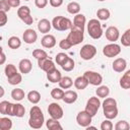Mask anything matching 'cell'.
Segmentation results:
<instances>
[{
  "label": "cell",
  "instance_id": "6da1fadb",
  "mask_svg": "<svg viewBox=\"0 0 130 130\" xmlns=\"http://www.w3.org/2000/svg\"><path fill=\"white\" fill-rule=\"evenodd\" d=\"M45 118L42 110L38 106H34L29 111L28 125L32 129H40L44 124Z\"/></svg>",
  "mask_w": 130,
  "mask_h": 130
},
{
  "label": "cell",
  "instance_id": "7a4b0ae2",
  "mask_svg": "<svg viewBox=\"0 0 130 130\" xmlns=\"http://www.w3.org/2000/svg\"><path fill=\"white\" fill-rule=\"evenodd\" d=\"M52 26L59 30V31H63V30H67V29H71V27L73 26L72 21L64 16H56L53 18L52 20Z\"/></svg>",
  "mask_w": 130,
  "mask_h": 130
},
{
  "label": "cell",
  "instance_id": "3957f363",
  "mask_svg": "<svg viewBox=\"0 0 130 130\" xmlns=\"http://www.w3.org/2000/svg\"><path fill=\"white\" fill-rule=\"evenodd\" d=\"M87 32L90 38L98 40L103 36V28L98 19H90L87 23Z\"/></svg>",
  "mask_w": 130,
  "mask_h": 130
},
{
  "label": "cell",
  "instance_id": "277c9868",
  "mask_svg": "<svg viewBox=\"0 0 130 130\" xmlns=\"http://www.w3.org/2000/svg\"><path fill=\"white\" fill-rule=\"evenodd\" d=\"M83 32H84V28H80L73 25L66 39L71 43L72 46L78 45L83 41Z\"/></svg>",
  "mask_w": 130,
  "mask_h": 130
},
{
  "label": "cell",
  "instance_id": "5b68a950",
  "mask_svg": "<svg viewBox=\"0 0 130 130\" xmlns=\"http://www.w3.org/2000/svg\"><path fill=\"white\" fill-rule=\"evenodd\" d=\"M100 107H101V101H100V99L96 98V96H91V98H89V100L86 103L85 111L91 117H93V116H95V114H96V112H98V110H99Z\"/></svg>",
  "mask_w": 130,
  "mask_h": 130
},
{
  "label": "cell",
  "instance_id": "8992f818",
  "mask_svg": "<svg viewBox=\"0 0 130 130\" xmlns=\"http://www.w3.org/2000/svg\"><path fill=\"white\" fill-rule=\"evenodd\" d=\"M17 16L27 25H30L34 21L32 16L30 15V9L28 6H21L17 10Z\"/></svg>",
  "mask_w": 130,
  "mask_h": 130
},
{
  "label": "cell",
  "instance_id": "52a82bcc",
  "mask_svg": "<svg viewBox=\"0 0 130 130\" xmlns=\"http://www.w3.org/2000/svg\"><path fill=\"white\" fill-rule=\"evenodd\" d=\"M120 52H121V47L118 44H115V43L106 45L103 49V54L108 58L116 57L120 54Z\"/></svg>",
  "mask_w": 130,
  "mask_h": 130
},
{
  "label": "cell",
  "instance_id": "ba28073f",
  "mask_svg": "<svg viewBox=\"0 0 130 130\" xmlns=\"http://www.w3.org/2000/svg\"><path fill=\"white\" fill-rule=\"evenodd\" d=\"M96 54V49L93 45L86 44L80 49V57L83 60H90Z\"/></svg>",
  "mask_w": 130,
  "mask_h": 130
},
{
  "label": "cell",
  "instance_id": "9c48e42d",
  "mask_svg": "<svg viewBox=\"0 0 130 130\" xmlns=\"http://www.w3.org/2000/svg\"><path fill=\"white\" fill-rule=\"evenodd\" d=\"M83 76L87 79L88 83L91 85H101V83L103 82L102 75L94 71H85Z\"/></svg>",
  "mask_w": 130,
  "mask_h": 130
},
{
  "label": "cell",
  "instance_id": "30bf717a",
  "mask_svg": "<svg viewBox=\"0 0 130 130\" xmlns=\"http://www.w3.org/2000/svg\"><path fill=\"white\" fill-rule=\"evenodd\" d=\"M48 113L51 116V118H54V119H57V120H59L63 117V109L57 103H51L49 105Z\"/></svg>",
  "mask_w": 130,
  "mask_h": 130
},
{
  "label": "cell",
  "instance_id": "8fae6325",
  "mask_svg": "<svg viewBox=\"0 0 130 130\" xmlns=\"http://www.w3.org/2000/svg\"><path fill=\"white\" fill-rule=\"evenodd\" d=\"M91 116L84 110V111H81V112H79L78 114H77V116H76V122H77V124L79 125V126H81V127H87V126H89L90 125V123H91Z\"/></svg>",
  "mask_w": 130,
  "mask_h": 130
},
{
  "label": "cell",
  "instance_id": "7c38bea8",
  "mask_svg": "<svg viewBox=\"0 0 130 130\" xmlns=\"http://www.w3.org/2000/svg\"><path fill=\"white\" fill-rule=\"evenodd\" d=\"M38 65H39V67H40L42 70H44V71H46V72H50V71L56 69L54 62H53L51 59H49V58H45V59L38 60Z\"/></svg>",
  "mask_w": 130,
  "mask_h": 130
},
{
  "label": "cell",
  "instance_id": "4fadbf2b",
  "mask_svg": "<svg viewBox=\"0 0 130 130\" xmlns=\"http://www.w3.org/2000/svg\"><path fill=\"white\" fill-rule=\"evenodd\" d=\"M22 38H23L24 43H26V44H34L37 41V39H38V35H37V32L34 29L27 28V29L24 30V32L22 35Z\"/></svg>",
  "mask_w": 130,
  "mask_h": 130
},
{
  "label": "cell",
  "instance_id": "5bb4252c",
  "mask_svg": "<svg viewBox=\"0 0 130 130\" xmlns=\"http://www.w3.org/2000/svg\"><path fill=\"white\" fill-rule=\"evenodd\" d=\"M119 29L116 26H109L106 29V38L110 42H116L119 39Z\"/></svg>",
  "mask_w": 130,
  "mask_h": 130
},
{
  "label": "cell",
  "instance_id": "9a60e30c",
  "mask_svg": "<svg viewBox=\"0 0 130 130\" xmlns=\"http://www.w3.org/2000/svg\"><path fill=\"white\" fill-rule=\"evenodd\" d=\"M41 43H42V46L44 48L51 49L56 45V39H55V37L53 35H46V36H44L42 38Z\"/></svg>",
  "mask_w": 130,
  "mask_h": 130
},
{
  "label": "cell",
  "instance_id": "2e32d148",
  "mask_svg": "<svg viewBox=\"0 0 130 130\" xmlns=\"http://www.w3.org/2000/svg\"><path fill=\"white\" fill-rule=\"evenodd\" d=\"M18 68H19V71H20L22 74H27V73H29L30 70H31V68H32V65H31L30 60H28V59H21V60L19 61Z\"/></svg>",
  "mask_w": 130,
  "mask_h": 130
},
{
  "label": "cell",
  "instance_id": "e0dca14e",
  "mask_svg": "<svg viewBox=\"0 0 130 130\" xmlns=\"http://www.w3.org/2000/svg\"><path fill=\"white\" fill-rule=\"evenodd\" d=\"M127 66V62L125 59L123 58H118L113 62V70L116 72H123L126 69Z\"/></svg>",
  "mask_w": 130,
  "mask_h": 130
},
{
  "label": "cell",
  "instance_id": "ac0fdd59",
  "mask_svg": "<svg viewBox=\"0 0 130 130\" xmlns=\"http://www.w3.org/2000/svg\"><path fill=\"white\" fill-rule=\"evenodd\" d=\"M52 27V23L47 19V18H43L39 21L38 23V29L42 32V34H48L50 31Z\"/></svg>",
  "mask_w": 130,
  "mask_h": 130
},
{
  "label": "cell",
  "instance_id": "d6986e66",
  "mask_svg": "<svg viewBox=\"0 0 130 130\" xmlns=\"http://www.w3.org/2000/svg\"><path fill=\"white\" fill-rule=\"evenodd\" d=\"M47 78H48V80L51 81L52 83H56V82L59 83V81H60L61 78H62V75H61V72H60L59 70L54 69V70H52V71H50V72H47Z\"/></svg>",
  "mask_w": 130,
  "mask_h": 130
},
{
  "label": "cell",
  "instance_id": "ffe728a7",
  "mask_svg": "<svg viewBox=\"0 0 130 130\" xmlns=\"http://www.w3.org/2000/svg\"><path fill=\"white\" fill-rule=\"evenodd\" d=\"M77 93L76 91H73V90H67L64 92V96H63V102L66 103V104H73L76 102L77 100Z\"/></svg>",
  "mask_w": 130,
  "mask_h": 130
},
{
  "label": "cell",
  "instance_id": "44dd1931",
  "mask_svg": "<svg viewBox=\"0 0 130 130\" xmlns=\"http://www.w3.org/2000/svg\"><path fill=\"white\" fill-rule=\"evenodd\" d=\"M88 84H89V83H88L87 79H86L84 76H78V77L74 80V86H75L77 89H80V90L86 88V86H87Z\"/></svg>",
  "mask_w": 130,
  "mask_h": 130
},
{
  "label": "cell",
  "instance_id": "7402d4cb",
  "mask_svg": "<svg viewBox=\"0 0 130 130\" xmlns=\"http://www.w3.org/2000/svg\"><path fill=\"white\" fill-rule=\"evenodd\" d=\"M120 86L124 89L130 88V70H127L120 79Z\"/></svg>",
  "mask_w": 130,
  "mask_h": 130
},
{
  "label": "cell",
  "instance_id": "603a6c76",
  "mask_svg": "<svg viewBox=\"0 0 130 130\" xmlns=\"http://www.w3.org/2000/svg\"><path fill=\"white\" fill-rule=\"evenodd\" d=\"M85 16L83 14H75L74 16V19H73V25L74 26H77V27H80V28H84V25H85Z\"/></svg>",
  "mask_w": 130,
  "mask_h": 130
},
{
  "label": "cell",
  "instance_id": "cb8c5ba5",
  "mask_svg": "<svg viewBox=\"0 0 130 130\" xmlns=\"http://www.w3.org/2000/svg\"><path fill=\"white\" fill-rule=\"evenodd\" d=\"M46 126L49 130H62V126L61 124L58 122L57 119H54V118H51L49 119L47 122H46Z\"/></svg>",
  "mask_w": 130,
  "mask_h": 130
},
{
  "label": "cell",
  "instance_id": "d4e9b609",
  "mask_svg": "<svg viewBox=\"0 0 130 130\" xmlns=\"http://www.w3.org/2000/svg\"><path fill=\"white\" fill-rule=\"evenodd\" d=\"M104 111V115L107 119H115L118 116V108L114 107V108H108V109H103Z\"/></svg>",
  "mask_w": 130,
  "mask_h": 130
},
{
  "label": "cell",
  "instance_id": "484cf974",
  "mask_svg": "<svg viewBox=\"0 0 130 130\" xmlns=\"http://www.w3.org/2000/svg\"><path fill=\"white\" fill-rule=\"evenodd\" d=\"M7 44H8V47H9L10 49L16 50V49H18V48L21 46V41L19 40V38L13 36V37H10V38L8 39Z\"/></svg>",
  "mask_w": 130,
  "mask_h": 130
},
{
  "label": "cell",
  "instance_id": "4316f807",
  "mask_svg": "<svg viewBox=\"0 0 130 130\" xmlns=\"http://www.w3.org/2000/svg\"><path fill=\"white\" fill-rule=\"evenodd\" d=\"M27 100L31 104H38L40 102V100H41V94L37 90H30L27 93Z\"/></svg>",
  "mask_w": 130,
  "mask_h": 130
},
{
  "label": "cell",
  "instance_id": "83f0119b",
  "mask_svg": "<svg viewBox=\"0 0 130 130\" xmlns=\"http://www.w3.org/2000/svg\"><path fill=\"white\" fill-rule=\"evenodd\" d=\"M73 84V81L72 79L69 77V76H64L61 78V80L59 81V85L61 88H64V89H68L72 86Z\"/></svg>",
  "mask_w": 130,
  "mask_h": 130
},
{
  "label": "cell",
  "instance_id": "f1b7e54d",
  "mask_svg": "<svg viewBox=\"0 0 130 130\" xmlns=\"http://www.w3.org/2000/svg\"><path fill=\"white\" fill-rule=\"evenodd\" d=\"M12 127V121L9 118L2 117L0 118V129L1 130H10Z\"/></svg>",
  "mask_w": 130,
  "mask_h": 130
},
{
  "label": "cell",
  "instance_id": "f546056e",
  "mask_svg": "<svg viewBox=\"0 0 130 130\" xmlns=\"http://www.w3.org/2000/svg\"><path fill=\"white\" fill-rule=\"evenodd\" d=\"M67 11L70 14H78V12L80 11V5L77 2H70L67 5Z\"/></svg>",
  "mask_w": 130,
  "mask_h": 130
},
{
  "label": "cell",
  "instance_id": "4dcf8cb0",
  "mask_svg": "<svg viewBox=\"0 0 130 130\" xmlns=\"http://www.w3.org/2000/svg\"><path fill=\"white\" fill-rule=\"evenodd\" d=\"M11 98L17 102L24 99V91L21 88H14L11 91Z\"/></svg>",
  "mask_w": 130,
  "mask_h": 130
},
{
  "label": "cell",
  "instance_id": "1f68e13d",
  "mask_svg": "<svg viewBox=\"0 0 130 130\" xmlns=\"http://www.w3.org/2000/svg\"><path fill=\"white\" fill-rule=\"evenodd\" d=\"M25 109L21 104H14V109H13V116L21 118L24 116Z\"/></svg>",
  "mask_w": 130,
  "mask_h": 130
},
{
  "label": "cell",
  "instance_id": "d6a6232c",
  "mask_svg": "<svg viewBox=\"0 0 130 130\" xmlns=\"http://www.w3.org/2000/svg\"><path fill=\"white\" fill-rule=\"evenodd\" d=\"M95 93H96V95L99 98H107L109 95V93H110V89L106 85H101L95 90Z\"/></svg>",
  "mask_w": 130,
  "mask_h": 130
},
{
  "label": "cell",
  "instance_id": "836d02e7",
  "mask_svg": "<svg viewBox=\"0 0 130 130\" xmlns=\"http://www.w3.org/2000/svg\"><path fill=\"white\" fill-rule=\"evenodd\" d=\"M16 73H18V72H17L16 67L13 64H8V65L5 66V75H6L7 78H10V77L14 76Z\"/></svg>",
  "mask_w": 130,
  "mask_h": 130
},
{
  "label": "cell",
  "instance_id": "e575fe53",
  "mask_svg": "<svg viewBox=\"0 0 130 130\" xmlns=\"http://www.w3.org/2000/svg\"><path fill=\"white\" fill-rule=\"evenodd\" d=\"M96 16L101 20H107L110 17V11L107 8H101L96 11Z\"/></svg>",
  "mask_w": 130,
  "mask_h": 130
},
{
  "label": "cell",
  "instance_id": "d590c367",
  "mask_svg": "<svg viewBox=\"0 0 130 130\" xmlns=\"http://www.w3.org/2000/svg\"><path fill=\"white\" fill-rule=\"evenodd\" d=\"M32 56L37 59V60H41V59H45L48 58V54L46 51L41 50V49H36L32 51Z\"/></svg>",
  "mask_w": 130,
  "mask_h": 130
},
{
  "label": "cell",
  "instance_id": "8d00e7d4",
  "mask_svg": "<svg viewBox=\"0 0 130 130\" xmlns=\"http://www.w3.org/2000/svg\"><path fill=\"white\" fill-rule=\"evenodd\" d=\"M51 96L55 100H62L63 96H64V91L61 89V88H53L51 90Z\"/></svg>",
  "mask_w": 130,
  "mask_h": 130
},
{
  "label": "cell",
  "instance_id": "74e56055",
  "mask_svg": "<svg viewBox=\"0 0 130 130\" xmlns=\"http://www.w3.org/2000/svg\"><path fill=\"white\" fill-rule=\"evenodd\" d=\"M121 43L125 47H129L130 46V28H128L122 35V37H121Z\"/></svg>",
  "mask_w": 130,
  "mask_h": 130
},
{
  "label": "cell",
  "instance_id": "f35d334b",
  "mask_svg": "<svg viewBox=\"0 0 130 130\" xmlns=\"http://www.w3.org/2000/svg\"><path fill=\"white\" fill-rule=\"evenodd\" d=\"M61 67H62V69L64 71H71V70H73V68H74V60L69 57Z\"/></svg>",
  "mask_w": 130,
  "mask_h": 130
},
{
  "label": "cell",
  "instance_id": "ab89813d",
  "mask_svg": "<svg viewBox=\"0 0 130 130\" xmlns=\"http://www.w3.org/2000/svg\"><path fill=\"white\" fill-rule=\"evenodd\" d=\"M117 107V102L113 98H108L103 102V109H108V108H114Z\"/></svg>",
  "mask_w": 130,
  "mask_h": 130
},
{
  "label": "cell",
  "instance_id": "60d3db41",
  "mask_svg": "<svg viewBox=\"0 0 130 130\" xmlns=\"http://www.w3.org/2000/svg\"><path fill=\"white\" fill-rule=\"evenodd\" d=\"M115 129H116V130H129V129H130V125L128 124L127 121L121 120V121H119V122L116 123Z\"/></svg>",
  "mask_w": 130,
  "mask_h": 130
},
{
  "label": "cell",
  "instance_id": "b9f144b4",
  "mask_svg": "<svg viewBox=\"0 0 130 130\" xmlns=\"http://www.w3.org/2000/svg\"><path fill=\"white\" fill-rule=\"evenodd\" d=\"M68 58H69V56L66 55L65 53H58V54L56 55V63H57L58 65L62 66Z\"/></svg>",
  "mask_w": 130,
  "mask_h": 130
},
{
  "label": "cell",
  "instance_id": "7bdbcfd3",
  "mask_svg": "<svg viewBox=\"0 0 130 130\" xmlns=\"http://www.w3.org/2000/svg\"><path fill=\"white\" fill-rule=\"evenodd\" d=\"M8 79V83L11 84V85H16V84H19L21 82V74L20 73H16L14 76L10 77V78H7Z\"/></svg>",
  "mask_w": 130,
  "mask_h": 130
},
{
  "label": "cell",
  "instance_id": "ee69618b",
  "mask_svg": "<svg viewBox=\"0 0 130 130\" xmlns=\"http://www.w3.org/2000/svg\"><path fill=\"white\" fill-rule=\"evenodd\" d=\"M59 47H60L61 49H63V50H68V49H70V48L72 47V45H71V43H70L67 39H63V40L60 41Z\"/></svg>",
  "mask_w": 130,
  "mask_h": 130
},
{
  "label": "cell",
  "instance_id": "f6af8a7d",
  "mask_svg": "<svg viewBox=\"0 0 130 130\" xmlns=\"http://www.w3.org/2000/svg\"><path fill=\"white\" fill-rule=\"evenodd\" d=\"M113 127H114V126H113L112 122L110 121V119L105 120V121L102 122V124H101V129H102V130H112Z\"/></svg>",
  "mask_w": 130,
  "mask_h": 130
},
{
  "label": "cell",
  "instance_id": "bcb514c9",
  "mask_svg": "<svg viewBox=\"0 0 130 130\" xmlns=\"http://www.w3.org/2000/svg\"><path fill=\"white\" fill-rule=\"evenodd\" d=\"M10 7H11V6L9 5V3H8L7 0H1V1H0V10H1V11L7 12V11L10 10Z\"/></svg>",
  "mask_w": 130,
  "mask_h": 130
},
{
  "label": "cell",
  "instance_id": "7dc6e473",
  "mask_svg": "<svg viewBox=\"0 0 130 130\" xmlns=\"http://www.w3.org/2000/svg\"><path fill=\"white\" fill-rule=\"evenodd\" d=\"M8 104H9V102H7V101H2L0 103V113L2 115H6V110H7Z\"/></svg>",
  "mask_w": 130,
  "mask_h": 130
},
{
  "label": "cell",
  "instance_id": "c3c4849f",
  "mask_svg": "<svg viewBox=\"0 0 130 130\" xmlns=\"http://www.w3.org/2000/svg\"><path fill=\"white\" fill-rule=\"evenodd\" d=\"M35 4L38 8H45L48 4V0H35Z\"/></svg>",
  "mask_w": 130,
  "mask_h": 130
},
{
  "label": "cell",
  "instance_id": "681fc988",
  "mask_svg": "<svg viewBox=\"0 0 130 130\" xmlns=\"http://www.w3.org/2000/svg\"><path fill=\"white\" fill-rule=\"evenodd\" d=\"M0 17H1L0 26H4V25L6 24V22H7V15H6V12L0 10Z\"/></svg>",
  "mask_w": 130,
  "mask_h": 130
},
{
  "label": "cell",
  "instance_id": "f907efd6",
  "mask_svg": "<svg viewBox=\"0 0 130 130\" xmlns=\"http://www.w3.org/2000/svg\"><path fill=\"white\" fill-rule=\"evenodd\" d=\"M13 109H14V104L9 103L8 104V107H7V110H6V115L13 116Z\"/></svg>",
  "mask_w": 130,
  "mask_h": 130
},
{
  "label": "cell",
  "instance_id": "816d5d0a",
  "mask_svg": "<svg viewBox=\"0 0 130 130\" xmlns=\"http://www.w3.org/2000/svg\"><path fill=\"white\" fill-rule=\"evenodd\" d=\"M63 3V0H50V5L53 7H59Z\"/></svg>",
  "mask_w": 130,
  "mask_h": 130
},
{
  "label": "cell",
  "instance_id": "f5cc1de1",
  "mask_svg": "<svg viewBox=\"0 0 130 130\" xmlns=\"http://www.w3.org/2000/svg\"><path fill=\"white\" fill-rule=\"evenodd\" d=\"M11 7H18L20 5V0H7Z\"/></svg>",
  "mask_w": 130,
  "mask_h": 130
},
{
  "label": "cell",
  "instance_id": "db71d44e",
  "mask_svg": "<svg viewBox=\"0 0 130 130\" xmlns=\"http://www.w3.org/2000/svg\"><path fill=\"white\" fill-rule=\"evenodd\" d=\"M5 59H6V57H5V54H4L3 50H1V60H0V64H1V65H2V64H4V62H5Z\"/></svg>",
  "mask_w": 130,
  "mask_h": 130
},
{
  "label": "cell",
  "instance_id": "11a10c76",
  "mask_svg": "<svg viewBox=\"0 0 130 130\" xmlns=\"http://www.w3.org/2000/svg\"><path fill=\"white\" fill-rule=\"evenodd\" d=\"M0 89H1V96H3V94H4V89H3V87H2V86L0 87Z\"/></svg>",
  "mask_w": 130,
  "mask_h": 130
},
{
  "label": "cell",
  "instance_id": "9f6ffc18",
  "mask_svg": "<svg viewBox=\"0 0 130 130\" xmlns=\"http://www.w3.org/2000/svg\"><path fill=\"white\" fill-rule=\"evenodd\" d=\"M98 1H105V0H98Z\"/></svg>",
  "mask_w": 130,
  "mask_h": 130
},
{
  "label": "cell",
  "instance_id": "6f0895ef",
  "mask_svg": "<svg viewBox=\"0 0 130 130\" xmlns=\"http://www.w3.org/2000/svg\"><path fill=\"white\" fill-rule=\"evenodd\" d=\"M24 1H29V0H24Z\"/></svg>",
  "mask_w": 130,
  "mask_h": 130
}]
</instances>
